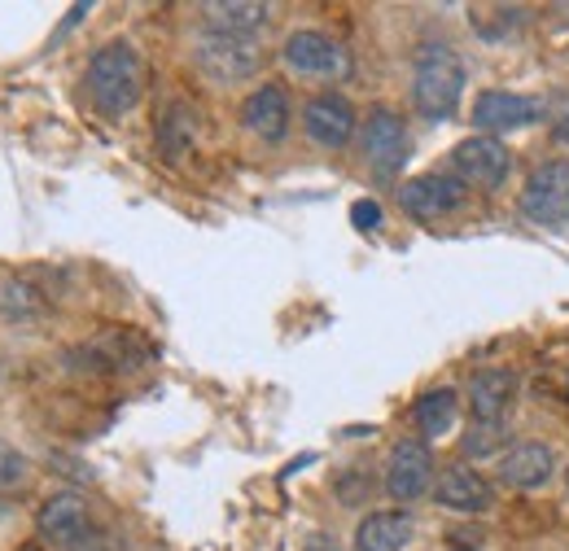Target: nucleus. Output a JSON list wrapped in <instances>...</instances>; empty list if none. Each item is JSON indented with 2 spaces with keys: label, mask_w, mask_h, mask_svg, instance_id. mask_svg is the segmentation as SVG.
<instances>
[{
  "label": "nucleus",
  "mask_w": 569,
  "mask_h": 551,
  "mask_svg": "<svg viewBox=\"0 0 569 551\" xmlns=\"http://www.w3.org/2000/svg\"><path fill=\"white\" fill-rule=\"evenodd\" d=\"M144 92V62L128 40H110L88 62V97L106 119H123L137 110Z\"/></svg>",
  "instance_id": "nucleus-1"
},
{
  "label": "nucleus",
  "mask_w": 569,
  "mask_h": 551,
  "mask_svg": "<svg viewBox=\"0 0 569 551\" xmlns=\"http://www.w3.org/2000/svg\"><path fill=\"white\" fill-rule=\"evenodd\" d=\"M460 92H465V62L456 58V49L426 44L417 53V67H412V101H417V110L433 123H442V119L456 114Z\"/></svg>",
  "instance_id": "nucleus-2"
},
{
  "label": "nucleus",
  "mask_w": 569,
  "mask_h": 551,
  "mask_svg": "<svg viewBox=\"0 0 569 551\" xmlns=\"http://www.w3.org/2000/svg\"><path fill=\"white\" fill-rule=\"evenodd\" d=\"M193 62L214 83H246V79H254L259 67H263V49H259V40H237V36H214V31H207L193 44Z\"/></svg>",
  "instance_id": "nucleus-3"
},
{
  "label": "nucleus",
  "mask_w": 569,
  "mask_h": 551,
  "mask_svg": "<svg viewBox=\"0 0 569 551\" xmlns=\"http://www.w3.org/2000/svg\"><path fill=\"white\" fill-rule=\"evenodd\" d=\"M359 149L372 176H386V180L399 176V167L408 162V123L390 106H372L359 128Z\"/></svg>",
  "instance_id": "nucleus-4"
},
{
  "label": "nucleus",
  "mask_w": 569,
  "mask_h": 551,
  "mask_svg": "<svg viewBox=\"0 0 569 551\" xmlns=\"http://www.w3.org/2000/svg\"><path fill=\"white\" fill-rule=\"evenodd\" d=\"M36 525H40V534H44L53 548H62V551H74L79 543H88V539L97 534L92 508H88V499H83L79 490H58V494H49V499L40 503V512H36Z\"/></svg>",
  "instance_id": "nucleus-5"
},
{
  "label": "nucleus",
  "mask_w": 569,
  "mask_h": 551,
  "mask_svg": "<svg viewBox=\"0 0 569 551\" xmlns=\"http://www.w3.org/2000/svg\"><path fill=\"white\" fill-rule=\"evenodd\" d=\"M521 210H526V219H535L543 228L569 223V162L535 167L521 189Z\"/></svg>",
  "instance_id": "nucleus-6"
},
{
  "label": "nucleus",
  "mask_w": 569,
  "mask_h": 551,
  "mask_svg": "<svg viewBox=\"0 0 569 551\" xmlns=\"http://www.w3.org/2000/svg\"><path fill=\"white\" fill-rule=\"evenodd\" d=\"M548 114L543 101L535 97H521V92H503V88H491V92H478L473 101V123L482 137H496V132H517V128H530Z\"/></svg>",
  "instance_id": "nucleus-7"
},
{
  "label": "nucleus",
  "mask_w": 569,
  "mask_h": 551,
  "mask_svg": "<svg viewBox=\"0 0 569 551\" xmlns=\"http://www.w3.org/2000/svg\"><path fill=\"white\" fill-rule=\"evenodd\" d=\"M356 128H359L356 106H351L342 92H320V97H311L307 110H302V132L311 137V144H320V149H342V144H351Z\"/></svg>",
  "instance_id": "nucleus-8"
},
{
  "label": "nucleus",
  "mask_w": 569,
  "mask_h": 551,
  "mask_svg": "<svg viewBox=\"0 0 569 551\" xmlns=\"http://www.w3.org/2000/svg\"><path fill=\"white\" fill-rule=\"evenodd\" d=\"M433 482V455L421 438H403L386 460V494L399 503L421 499Z\"/></svg>",
  "instance_id": "nucleus-9"
},
{
  "label": "nucleus",
  "mask_w": 569,
  "mask_h": 551,
  "mask_svg": "<svg viewBox=\"0 0 569 551\" xmlns=\"http://www.w3.org/2000/svg\"><path fill=\"white\" fill-rule=\"evenodd\" d=\"M451 167H456V176L465 180V184H473V189H499L503 184V176H508V149H503V140L499 137H469L460 140L456 149H451Z\"/></svg>",
  "instance_id": "nucleus-10"
},
{
  "label": "nucleus",
  "mask_w": 569,
  "mask_h": 551,
  "mask_svg": "<svg viewBox=\"0 0 569 551\" xmlns=\"http://www.w3.org/2000/svg\"><path fill=\"white\" fill-rule=\"evenodd\" d=\"M399 202H403L408 214H417V219H442V214H456V210L465 207L469 193H465V184L456 176L426 171V176H417V180H408L399 189Z\"/></svg>",
  "instance_id": "nucleus-11"
},
{
  "label": "nucleus",
  "mask_w": 569,
  "mask_h": 551,
  "mask_svg": "<svg viewBox=\"0 0 569 551\" xmlns=\"http://www.w3.org/2000/svg\"><path fill=\"white\" fill-rule=\"evenodd\" d=\"M284 67L307 79H333L347 70V53L325 36V31H293L281 49Z\"/></svg>",
  "instance_id": "nucleus-12"
},
{
  "label": "nucleus",
  "mask_w": 569,
  "mask_h": 551,
  "mask_svg": "<svg viewBox=\"0 0 569 551\" xmlns=\"http://www.w3.org/2000/svg\"><path fill=\"white\" fill-rule=\"evenodd\" d=\"M241 123L246 132L268 144H281L289 137V92L281 83H259L246 101H241Z\"/></svg>",
  "instance_id": "nucleus-13"
},
{
  "label": "nucleus",
  "mask_w": 569,
  "mask_h": 551,
  "mask_svg": "<svg viewBox=\"0 0 569 551\" xmlns=\"http://www.w3.org/2000/svg\"><path fill=\"white\" fill-rule=\"evenodd\" d=\"M512 399H517V372L508 368H487L469 381V412L478 424H499Z\"/></svg>",
  "instance_id": "nucleus-14"
},
{
  "label": "nucleus",
  "mask_w": 569,
  "mask_h": 551,
  "mask_svg": "<svg viewBox=\"0 0 569 551\" xmlns=\"http://www.w3.org/2000/svg\"><path fill=\"white\" fill-rule=\"evenodd\" d=\"M552 469H557L552 447H543V442H521V447H512V451L503 455L499 478H503V485H512V490H539V485H548Z\"/></svg>",
  "instance_id": "nucleus-15"
},
{
  "label": "nucleus",
  "mask_w": 569,
  "mask_h": 551,
  "mask_svg": "<svg viewBox=\"0 0 569 551\" xmlns=\"http://www.w3.org/2000/svg\"><path fill=\"white\" fill-rule=\"evenodd\" d=\"M433 499L438 508H451V512H487L496 503V490L473 469H447L442 482L433 485Z\"/></svg>",
  "instance_id": "nucleus-16"
},
{
  "label": "nucleus",
  "mask_w": 569,
  "mask_h": 551,
  "mask_svg": "<svg viewBox=\"0 0 569 551\" xmlns=\"http://www.w3.org/2000/svg\"><path fill=\"white\" fill-rule=\"evenodd\" d=\"M207 27L214 36H237V40H254V31L268 27L272 9L268 4H250V0H223V4H202Z\"/></svg>",
  "instance_id": "nucleus-17"
},
{
  "label": "nucleus",
  "mask_w": 569,
  "mask_h": 551,
  "mask_svg": "<svg viewBox=\"0 0 569 551\" xmlns=\"http://www.w3.org/2000/svg\"><path fill=\"white\" fill-rule=\"evenodd\" d=\"M412 543L408 512H368L356 525V551H403Z\"/></svg>",
  "instance_id": "nucleus-18"
},
{
  "label": "nucleus",
  "mask_w": 569,
  "mask_h": 551,
  "mask_svg": "<svg viewBox=\"0 0 569 551\" xmlns=\"http://www.w3.org/2000/svg\"><path fill=\"white\" fill-rule=\"evenodd\" d=\"M198 140V110L189 101H171L162 114H158V149L167 162H180Z\"/></svg>",
  "instance_id": "nucleus-19"
},
{
  "label": "nucleus",
  "mask_w": 569,
  "mask_h": 551,
  "mask_svg": "<svg viewBox=\"0 0 569 551\" xmlns=\"http://www.w3.org/2000/svg\"><path fill=\"white\" fill-rule=\"evenodd\" d=\"M456 408H460V399H456V390H429L417 399V424H421V433L426 438H442L451 424H456Z\"/></svg>",
  "instance_id": "nucleus-20"
},
{
  "label": "nucleus",
  "mask_w": 569,
  "mask_h": 551,
  "mask_svg": "<svg viewBox=\"0 0 569 551\" xmlns=\"http://www.w3.org/2000/svg\"><path fill=\"white\" fill-rule=\"evenodd\" d=\"M44 311V298L31 289V284H22V280H9L4 289H0V315L4 320H36Z\"/></svg>",
  "instance_id": "nucleus-21"
},
{
  "label": "nucleus",
  "mask_w": 569,
  "mask_h": 551,
  "mask_svg": "<svg viewBox=\"0 0 569 551\" xmlns=\"http://www.w3.org/2000/svg\"><path fill=\"white\" fill-rule=\"evenodd\" d=\"M27 482H31V464L13 447H0V490H18Z\"/></svg>",
  "instance_id": "nucleus-22"
},
{
  "label": "nucleus",
  "mask_w": 569,
  "mask_h": 551,
  "mask_svg": "<svg viewBox=\"0 0 569 551\" xmlns=\"http://www.w3.org/2000/svg\"><path fill=\"white\" fill-rule=\"evenodd\" d=\"M499 442H503V424H478L473 420V429H469V438H465V455H491Z\"/></svg>",
  "instance_id": "nucleus-23"
},
{
  "label": "nucleus",
  "mask_w": 569,
  "mask_h": 551,
  "mask_svg": "<svg viewBox=\"0 0 569 551\" xmlns=\"http://www.w3.org/2000/svg\"><path fill=\"white\" fill-rule=\"evenodd\" d=\"M351 219H356V228L372 232V228L381 223V207H377V202H356V207H351Z\"/></svg>",
  "instance_id": "nucleus-24"
},
{
  "label": "nucleus",
  "mask_w": 569,
  "mask_h": 551,
  "mask_svg": "<svg viewBox=\"0 0 569 551\" xmlns=\"http://www.w3.org/2000/svg\"><path fill=\"white\" fill-rule=\"evenodd\" d=\"M552 137L569 144V97H561V101H557V128H552Z\"/></svg>",
  "instance_id": "nucleus-25"
},
{
  "label": "nucleus",
  "mask_w": 569,
  "mask_h": 551,
  "mask_svg": "<svg viewBox=\"0 0 569 551\" xmlns=\"http://www.w3.org/2000/svg\"><path fill=\"white\" fill-rule=\"evenodd\" d=\"M302 551H338V543H333V539H325V534H316V539H307V548Z\"/></svg>",
  "instance_id": "nucleus-26"
},
{
  "label": "nucleus",
  "mask_w": 569,
  "mask_h": 551,
  "mask_svg": "<svg viewBox=\"0 0 569 551\" xmlns=\"http://www.w3.org/2000/svg\"><path fill=\"white\" fill-rule=\"evenodd\" d=\"M460 551H465V548H460Z\"/></svg>",
  "instance_id": "nucleus-27"
}]
</instances>
